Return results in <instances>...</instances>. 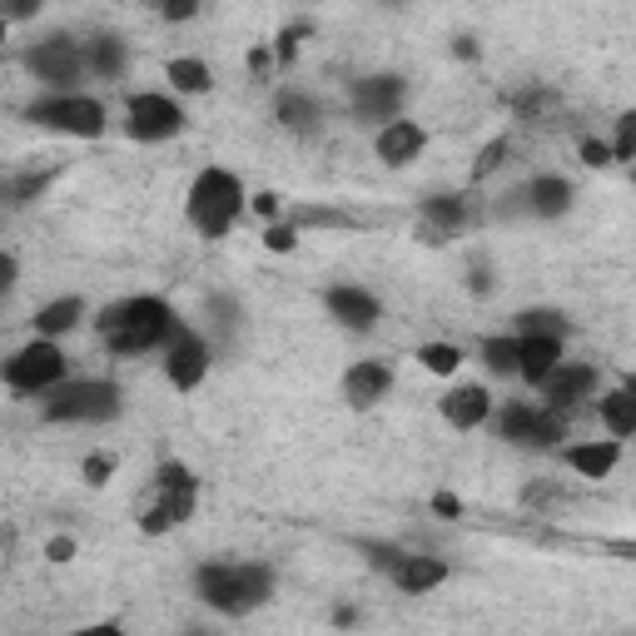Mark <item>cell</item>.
Listing matches in <instances>:
<instances>
[{"label":"cell","instance_id":"13","mask_svg":"<svg viewBox=\"0 0 636 636\" xmlns=\"http://www.w3.org/2000/svg\"><path fill=\"white\" fill-rule=\"evenodd\" d=\"M597 389V368L587 363H557L547 378H542V393H547V408H571V403H582L587 393Z\"/></svg>","mask_w":636,"mask_h":636},{"label":"cell","instance_id":"41","mask_svg":"<svg viewBox=\"0 0 636 636\" xmlns=\"http://www.w3.org/2000/svg\"><path fill=\"white\" fill-rule=\"evenodd\" d=\"M195 15V5H184V0H174V5H164V21H189Z\"/></svg>","mask_w":636,"mask_h":636},{"label":"cell","instance_id":"18","mask_svg":"<svg viewBox=\"0 0 636 636\" xmlns=\"http://www.w3.org/2000/svg\"><path fill=\"white\" fill-rule=\"evenodd\" d=\"M389 383H393V373L383 363H358L344 373V398L358 403V408H368V403H378L389 393Z\"/></svg>","mask_w":636,"mask_h":636},{"label":"cell","instance_id":"26","mask_svg":"<svg viewBox=\"0 0 636 636\" xmlns=\"http://www.w3.org/2000/svg\"><path fill=\"white\" fill-rule=\"evenodd\" d=\"M274 115H279V125H289V130H309V125H319V100H309V95H279V105H274Z\"/></svg>","mask_w":636,"mask_h":636},{"label":"cell","instance_id":"3","mask_svg":"<svg viewBox=\"0 0 636 636\" xmlns=\"http://www.w3.org/2000/svg\"><path fill=\"white\" fill-rule=\"evenodd\" d=\"M244 209V184L234 180L229 170H205L189 189V224L209 239H224L229 224L239 219Z\"/></svg>","mask_w":636,"mask_h":636},{"label":"cell","instance_id":"20","mask_svg":"<svg viewBox=\"0 0 636 636\" xmlns=\"http://www.w3.org/2000/svg\"><path fill=\"white\" fill-rule=\"evenodd\" d=\"M616 458H622V442H577V448H567V467L582 477H606L616 467Z\"/></svg>","mask_w":636,"mask_h":636},{"label":"cell","instance_id":"11","mask_svg":"<svg viewBox=\"0 0 636 636\" xmlns=\"http://www.w3.org/2000/svg\"><path fill=\"white\" fill-rule=\"evenodd\" d=\"M567 432V423H562V413L552 408H507L502 413V438L507 442H522V448H552V442Z\"/></svg>","mask_w":636,"mask_h":636},{"label":"cell","instance_id":"7","mask_svg":"<svg viewBox=\"0 0 636 636\" xmlns=\"http://www.w3.org/2000/svg\"><path fill=\"white\" fill-rule=\"evenodd\" d=\"M0 378H5L15 393H50L55 383L66 378V354H60L50 338H35V344H25L15 358H5Z\"/></svg>","mask_w":636,"mask_h":636},{"label":"cell","instance_id":"15","mask_svg":"<svg viewBox=\"0 0 636 636\" xmlns=\"http://www.w3.org/2000/svg\"><path fill=\"white\" fill-rule=\"evenodd\" d=\"M423 144H428V135H423L418 125H413V119H393L389 130L378 135V160L398 170V164H413V160H418Z\"/></svg>","mask_w":636,"mask_h":636},{"label":"cell","instance_id":"40","mask_svg":"<svg viewBox=\"0 0 636 636\" xmlns=\"http://www.w3.org/2000/svg\"><path fill=\"white\" fill-rule=\"evenodd\" d=\"M11 284H15V259L11 254H0V293L11 289Z\"/></svg>","mask_w":636,"mask_h":636},{"label":"cell","instance_id":"23","mask_svg":"<svg viewBox=\"0 0 636 636\" xmlns=\"http://www.w3.org/2000/svg\"><path fill=\"white\" fill-rule=\"evenodd\" d=\"M80 313H85V303H80V299H55V303H45V309L35 313V334H41V338L70 334V328L80 324Z\"/></svg>","mask_w":636,"mask_h":636},{"label":"cell","instance_id":"1","mask_svg":"<svg viewBox=\"0 0 636 636\" xmlns=\"http://www.w3.org/2000/svg\"><path fill=\"white\" fill-rule=\"evenodd\" d=\"M180 319L164 299H125L109 303L100 313V338H105L109 354H144V348H160L174 338Z\"/></svg>","mask_w":636,"mask_h":636},{"label":"cell","instance_id":"34","mask_svg":"<svg viewBox=\"0 0 636 636\" xmlns=\"http://www.w3.org/2000/svg\"><path fill=\"white\" fill-rule=\"evenodd\" d=\"M264 244H269L274 254H289V248L299 244V229H293V224H274L269 234H264Z\"/></svg>","mask_w":636,"mask_h":636},{"label":"cell","instance_id":"31","mask_svg":"<svg viewBox=\"0 0 636 636\" xmlns=\"http://www.w3.org/2000/svg\"><path fill=\"white\" fill-rule=\"evenodd\" d=\"M636 154V119L632 115H622V125H616V144H612V160L616 164H626Z\"/></svg>","mask_w":636,"mask_h":636},{"label":"cell","instance_id":"21","mask_svg":"<svg viewBox=\"0 0 636 636\" xmlns=\"http://www.w3.org/2000/svg\"><path fill=\"white\" fill-rule=\"evenodd\" d=\"M522 199H528L537 215H567V205H571V184L567 180H557V174H542V180H532L528 189H522Z\"/></svg>","mask_w":636,"mask_h":636},{"label":"cell","instance_id":"10","mask_svg":"<svg viewBox=\"0 0 636 636\" xmlns=\"http://www.w3.org/2000/svg\"><path fill=\"white\" fill-rule=\"evenodd\" d=\"M164 373H170L174 389H199L209 373V348L199 334H184L174 328V338L164 344Z\"/></svg>","mask_w":636,"mask_h":636},{"label":"cell","instance_id":"22","mask_svg":"<svg viewBox=\"0 0 636 636\" xmlns=\"http://www.w3.org/2000/svg\"><path fill=\"white\" fill-rule=\"evenodd\" d=\"M85 70H95L100 80H119V70H125V45H119V35H95L85 45Z\"/></svg>","mask_w":636,"mask_h":636},{"label":"cell","instance_id":"2","mask_svg":"<svg viewBox=\"0 0 636 636\" xmlns=\"http://www.w3.org/2000/svg\"><path fill=\"white\" fill-rule=\"evenodd\" d=\"M269 587H274V577L259 562H209V567L195 571L199 602L224 616H244L254 606H264L269 602Z\"/></svg>","mask_w":636,"mask_h":636},{"label":"cell","instance_id":"19","mask_svg":"<svg viewBox=\"0 0 636 636\" xmlns=\"http://www.w3.org/2000/svg\"><path fill=\"white\" fill-rule=\"evenodd\" d=\"M448 577V567H442L438 557H398L393 562V582L403 587V592H432V587Z\"/></svg>","mask_w":636,"mask_h":636},{"label":"cell","instance_id":"29","mask_svg":"<svg viewBox=\"0 0 636 636\" xmlns=\"http://www.w3.org/2000/svg\"><path fill=\"white\" fill-rule=\"evenodd\" d=\"M483 358L493 373H518V338H487Z\"/></svg>","mask_w":636,"mask_h":636},{"label":"cell","instance_id":"35","mask_svg":"<svg viewBox=\"0 0 636 636\" xmlns=\"http://www.w3.org/2000/svg\"><path fill=\"white\" fill-rule=\"evenodd\" d=\"M303 25H289V31L279 35V41H274V55H279V60H293V55H299V41H303Z\"/></svg>","mask_w":636,"mask_h":636},{"label":"cell","instance_id":"28","mask_svg":"<svg viewBox=\"0 0 636 636\" xmlns=\"http://www.w3.org/2000/svg\"><path fill=\"white\" fill-rule=\"evenodd\" d=\"M418 363L428 368V373H458L463 354H458L453 344H423V348H418Z\"/></svg>","mask_w":636,"mask_h":636},{"label":"cell","instance_id":"6","mask_svg":"<svg viewBox=\"0 0 636 636\" xmlns=\"http://www.w3.org/2000/svg\"><path fill=\"white\" fill-rule=\"evenodd\" d=\"M25 115L45 130H60V135H80V140H95L105 135V105L90 95H50V100H35Z\"/></svg>","mask_w":636,"mask_h":636},{"label":"cell","instance_id":"44","mask_svg":"<svg viewBox=\"0 0 636 636\" xmlns=\"http://www.w3.org/2000/svg\"><path fill=\"white\" fill-rule=\"evenodd\" d=\"M453 50H458V60H473V55H477V45H473V41H458Z\"/></svg>","mask_w":636,"mask_h":636},{"label":"cell","instance_id":"27","mask_svg":"<svg viewBox=\"0 0 636 636\" xmlns=\"http://www.w3.org/2000/svg\"><path fill=\"white\" fill-rule=\"evenodd\" d=\"M423 215H428V224H438V234H448V229H458L467 219V205L458 195H442V199H428Z\"/></svg>","mask_w":636,"mask_h":636},{"label":"cell","instance_id":"5","mask_svg":"<svg viewBox=\"0 0 636 636\" xmlns=\"http://www.w3.org/2000/svg\"><path fill=\"white\" fill-rule=\"evenodd\" d=\"M119 413V389L105 378H85V383H70L45 403V418L50 423H109Z\"/></svg>","mask_w":636,"mask_h":636},{"label":"cell","instance_id":"33","mask_svg":"<svg viewBox=\"0 0 636 636\" xmlns=\"http://www.w3.org/2000/svg\"><path fill=\"white\" fill-rule=\"evenodd\" d=\"M80 473H85V483H90V487H105V483H109V473H115V463H109L105 453H95V458H85V467H80Z\"/></svg>","mask_w":636,"mask_h":636},{"label":"cell","instance_id":"25","mask_svg":"<svg viewBox=\"0 0 636 636\" xmlns=\"http://www.w3.org/2000/svg\"><path fill=\"white\" fill-rule=\"evenodd\" d=\"M164 76H170L174 90H184V95H205V90H209V66H205V60H195V55L170 60V66H164Z\"/></svg>","mask_w":636,"mask_h":636},{"label":"cell","instance_id":"12","mask_svg":"<svg viewBox=\"0 0 636 636\" xmlns=\"http://www.w3.org/2000/svg\"><path fill=\"white\" fill-rule=\"evenodd\" d=\"M403 105V80L398 76H368L354 85V115L358 119H393Z\"/></svg>","mask_w":636,"mask_h":636},{"label":"cell","instance_id":"42","mask_svg":"<svg viewBox=\"0 0 636 636\" xmlns=\"http://www.w3.org/2000/svg\"><path fill=\"white\" fill-rule=\"evenodd\" d=\"M254 209H259L264 219H274V215H279V199H274V195H259V199H254Z\"/></svg>","mask_w":636,"mask_h":636},{"label":"cell","instance_id":"16","mask_svg":"<svg viewBox=\"0 0 636 636\" xmlns=\"http://www.w3.org/2000/svg\"><path fill=\"white\" fill-rule=\"evenodd\" d=\"M328 313H334L344 328L368 334V328L378 324V299L363 293V289H328Z\"/></svg>","mask_w":636,"mask_h":636},{"label":"cell","instance_id":"32","mask_svg":"<svg viewBox=\"0 0 636 636\" xmlns=\"http://www.w3.org/2000/svg\"><path fill=\"white\" fill-rule=\"evenodd\" d=\"M522 334H552V338H562V319H557V313H522Z\"/></svg>","mask_w":636,"mask_h":636},{"label":"cell","instance_id":"43","mask_svg":"<svg viewBox=\"0 0 636 636\" xmlns=\"http://www.w3.org/2000/svg\"><path fill=\"white\" fill-rule=\"evenodd\" d=\"M70 636H125L119 626H85V632H70Z\"/></svg>","mask_w":636,"mask_h":636},{"label":"cell","instance_id":"37","mask_svg":"<svg viewBox=\"0 0 636 636\" xmlns=\"http://www.w3.org/2000/svg\"><path fill=\"white\" fill-rule=\"evenodd\" d=\"M582 160L587 164H612V150L602 140H582Z\"/></svg>","mask_w":636,"mask_h":636},{"label":"cell","instance_id":"38","mask_svg":"<svg viewBox=\"0 0 636 636\" xmlns=\"http://www.w3.org/2000/svg\"><path fill=\"white\" fill-rule=\"evenodd\" d=\"M432 512H438V518H458V512H463V502H458L453 493H438V497H432Z\"/></svg>","mask_w":636,"mask_h":636},{"label":"cell","instance_id":"9","mask_svg":"<svg viewBox=\"0 0 636 636\" xmlns=\"http://www.w3.org/2000/svg\"><path fill=\"white\" fill-rule=\"evenodd\" d=\"M125 130H130L135 140H144V144L174 140V135L184 130V109L174 105V100H164V95H135L130 105H125Z\"/></svg>","mask_w":636,"mask_h":636},{"label":"cell","instance_id":"36","mask_svg":"<svg viewBox=\"0 0 636 636\" xmlns=\"http://www.w3.org/2000/svg\"><path fill=\"white\" fill-rule=\"evenodd\" d=\"M502 154H507V140H493L483 154H477V164H473V174H493L497 164H502Z\"/></svg>","mask_w":636,"mask_h":636},{"label":"cell","instance_id":"8","mask_svg":"<svg viewBox=\"0 0 636 636\" xmlns=\"http://www.w3.org/2000/svg\"><path fill=\"white\" fill-rule=\"evenodd\" d=\"M25 66H31L35 80H45V85H55V90H66L70 80H80V70H85V50H80L70 35H50V41L31 45Z\"/></svg>","mask_w":636,"mask_h":636},{"label":"cell","instance_id":"39","mask_svg":"<svg viewBox=\"0 0 636 636\" xmlns=\"http://www.w3.org/2000/svg\"><path fill=\"white\" fill-rule=\"evenodd\" d=\"M45 557H50V562H70V557H76V542H70V537H55L50 547H45Z\"/></svg>","mask_w":636,"mask_h":636},{"label":"cell","instance_id":"17","mask_svg":"<svg viewBox=\"0 0 636 636\" xmlns=\"http://www.w3.org/2000/svg\"><path fill=\"white\" fill-rule=\"evenodd\" d=\"M487 408H493V398H487V389H477V383L453 389L448 398H442V418L453 423V428H463V432H473L477 423L487 418Z\"/></svg>","mask_w":636,"mask_h":636},{"label":"cell","instance_id":"45","mask_svg":"<svg viewBox=\"0 0 636 636\" xmlns=\"http://www.w3.org/2000/svg\"><path fill=\"white\" fill-rule=\"evenodd\" d=\"M0 41H5V15H0Z\"/></svg>","mask_w":636,"mask_h":636},{"label":"cell","instance_id":"4","mask_svg":"<svg viewBox=\"0 0 636 636\" xmlns=\"http://www.w3.org/2000/svg\"><path fill=\"white\" fill-rule=\"evenodd\" d=\"M195 497H199V477L189 473L184 463H164L160 473H154V502L144 507L140 528L144 532H170V528H180V522L195 512Z\"/></svg>","mask_w":636,"mask_h":636},{"label":"cell","instance_id":"14","mask_svg":"<svg viewBox=\"0 0 636 636\" xmlns=\"http://www.w3.org/2000/svg\"><path fill=\"white\" fill-rule=\"evenodd\" d=\"M562 363V338L552 334H518V373L528 383H542Z\"/></svg>","mask_w":636,"mask_h":636},{"label":"cell","instance_id":"30","mask_svg":"<svg viewBox=\"0 0 636 636\" xmlns=\"http://www.w3.org/2000/svg\"><path fill=\"white\" fill-rule=\"evenodd\" d=\"M45 174H25V180H15V184H5L0 189V199H11V205H31V199H41L45 195Z\"/></svg>","mask_w":636,"mask_h":636},{"label":"cell","instance_id":"24","mask_svg":"<svg viewBox=\"0 0 636 636\" xmlns=\"http://www.w3.org/2000/svg\"><path fill=\"white\" fill-rule=\"evenodd\" d=\"M602 423L612 428V442L616 438H632V432H636V398H632V389L606 393V398H602Z\"/></svg>","mask_w":636,"mask_h":636}]
</instances>
